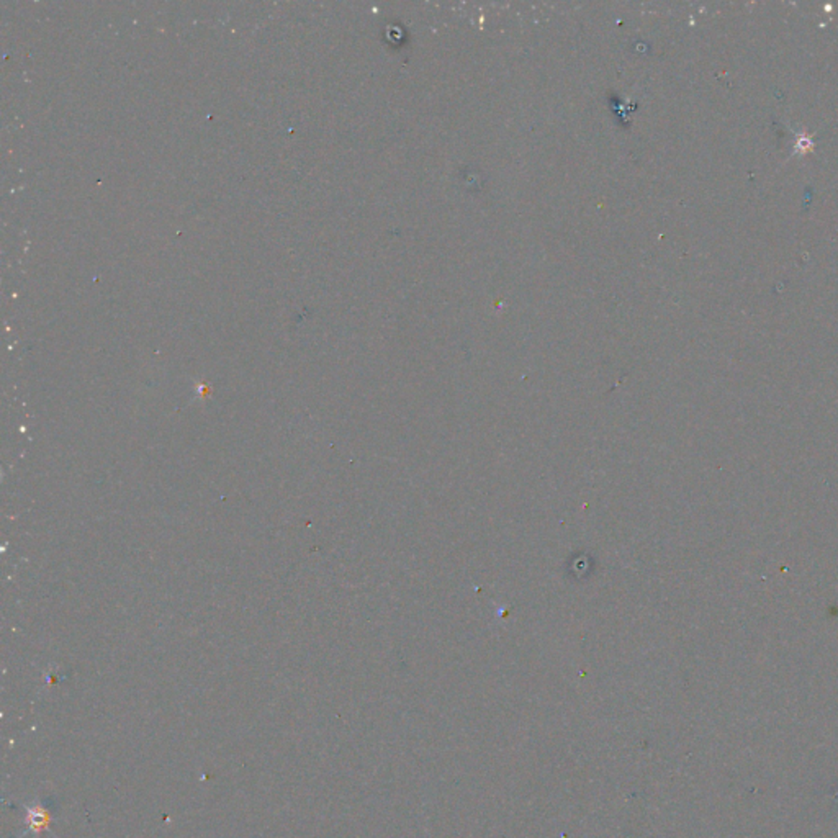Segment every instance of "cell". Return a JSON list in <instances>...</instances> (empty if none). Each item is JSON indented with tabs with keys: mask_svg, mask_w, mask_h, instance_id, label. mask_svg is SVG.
Returning <instances> with one entry per match:
<instances>
[{
	"mask_svg": "<svg viewBox=\"0 0 838 838\" xmlns=\"http://www.w3.org/2000/svg\"><path fill=\"white\" fill-rule=\"evenodd\" d=\"M30 823L31 827H35L36 830H40L41 827H47L48 823V814L47 810H43L41 807L36 805L35 810H30Z\"/></svg>",
	"mask_w": 838,
	"mask_h": 838,
	"instance_id": "obj_1",
	"label": "cell"
}]
</instances>
